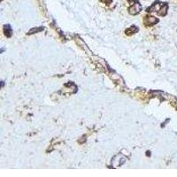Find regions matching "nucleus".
<instances>
[{
	"instance_id": "obj_1",
	"label": "nucleus",
	"mask_w": 177,
	"mask_h": 177,
	"mask_svg": "<svg viewBox=\"0 0 177 177\" xmlns=\"http://www.w3.org/2000/svg\"><path fill=\"white\" fill-rule=\"evenodd\" d=\"M140 11H141V5L139 4H133L131 7L129 8V13H131V14H137Z\"/></svg>"
},
{
	"instance_id": "obj_2",
	"label": "nucleus",
	"mask_w": 177,
	"mask_h": 177,
	"mask_svg": "<svg viewBox=\"0 0 177 177\" xmlns=\"http://www.w3.org/2000/svg\"><path fill=\"white\" fill-rule=\"evenodd\" d=\"M145 20H147V24H154L157 22V20L154 17H146Z\"/></svg>"
},
{
	"instance_id": "obj_3",
	"label": "nucleus",
	"mask_w": 177,
	"mask_h": 177,
	"mask_svg": "<svg viewBox=\"0 0 177 177\" xmlns=\"http://www.w3.org/2000/svg\"><path fill=\"white\" fill-rule=\"evenodd\" d=\"M167 5H164L163 7L160 9V12H159V15H165L167 13Z\"/></svg>"
}]
</instances>
